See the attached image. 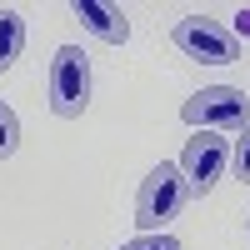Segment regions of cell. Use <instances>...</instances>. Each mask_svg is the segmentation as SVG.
I'll return each instance as SVG.
<instances>
[{
	"mask_svg": "<svg viewBox=\"0 0 250 250\" xmlns=\"http://www.w3.org/2000/svg\"><path fill=\"white\" fill-rule=\"evenodd\" d=\"M185 200H190V185H185L180 165L160 160L155 170L140 180V190H135V220L145 225V235H160V225L175 220Z\"/></svg>",
	"mask_w": 250,
	"mask_h": 250,
	"instance_id": "1",
	"label": "cell"
},
{
	"mask_svg": "<svg viewBox=\"0 0 250 250\" xmlns=\"http://www.w3.org/2000/svg\"><path fill=\"white\" fill-rule=\"evenodd\" d=\"M180 120L190 125V130H245V120H250V100L235 90V85H205L195 90L190 100L180 105Z\"/></svg>",
	"mask_w": 250,
	"mask_h": 250,
	"instance_id": "2",
	"label": "cell"
},
{
	"mask_svg": "<svg viewBox=\"0 0 250 250\" xmlns=\"http://www.w3.org/2000/svg\"><path fill=\"white\" fill-rule=\"evenodd\" d=\"M90 105V55L80 45H60L50 65V110L60 120H80Z\"/></svg>",
	"mask_w": 250,
	"mask_h": 250,
	"instance_id": "3",
	"label": "cell"
},
{
	"mask_svg": "<svg viewBox=\"0 0 250 250\" xmlns=\"http://www.w3.org/2000/svg\"><path fill=\"white\" fill-rule=\"evenodd\" d=\"M230 170V140L215 135V130H195L180 150V175L190 185V195H210L215 185Z\"/></svg>",
	"mask_w": 250,
	"mask_h": 250,
	"instance_id": "4",
	"label": "cell"
},
{
	"mask_svg": "<svg viewBox=\"0 0 250 250\" xmlns=\"http://www.w3.org/2000/svg\"><path fill=\"white\" fill-rule=\"evenodd\" d=\"M175 45L200 65H235L240 60V40L230 35V25H220L210 15H185L175 25Z\"/></svg>",
	"mask_w": 250,
	"mask_h": 250,
	"instance_id": "5",
	"label": "cell"
},
{
	"mask_svg": "<svg viewBox=\"0 0 250 250\" xmlns=\"http://www.w3.org/2000/svg\"><path fill=\"white\" fill-rule=\"evenodd\" d=\"M70 15L100 40V45H125V40H130V20H125L115 5H100V0H75Z\"/></svg>",
	"mask_w": 250,
	"mask_h": 250,
	"instance_id": "6",
	"label": "cell"
},
{
	"mask_svg": "<svg viewBox=\"0 0 250 250\" xmlns=\"http://www.w3.org/2000/svg\"><path fill=\"white\" fill-rule=\"evenodd\" d=\"M20 50H25V20H20V10L0 5V75L20 60Z\"/></svg>",
	"mask_w": 250,
	"mask_h": 250,
	"instance_id": "7",
	"label": "cell"
},
{
	"mask_svg": "<svg viewBox=\"0 0 250 250\" xmlns=\"http://www.w3.org/2000/svg\"><path fill=\"white\" fill-rule=\"evenodd\" d=\"M15 145H20V120H15V110L5 100H0V160H10Z\"/></svg>",
	"mask_w": 250,
	"mask_h": 250,
	"instance_id": "8",
	"label": "cell"
},
{
	"mask_svg": "<svg viewBox=\"0 0 250 250\" xmlns=\"http://www.w3.org/2000/svg\"><path fill=\"white\" fill-rule=\"evenodd\" d=\"M230 170H235V180H240V185H250V120H245L240 140L230 145Z\"/></svg>",
	"mask_w": 250,
	"mask_h": 250,
	"instance_id": "9",
	"label": "cell"
},
{
	"mask_svg": "<svg viewBox=\"0 0 250 250\" xmlns=\"http://www.w3.org/2000/svg\"><path fill=\"white\" fill-rule=\"evenodd\" d=\"M120 250H180L175 235H135V240H125Z\"/></svg>",
	"mask_w": 250,
	"mask_h": 250,
	"instance_id": "10",
	"label": "cell"
},
{
	"mask_svg": "<svg viewBox=\"0 0 250 250\" xmlns=\"http://www.w3.org/2000/svg\"><path fill=\"white\" fill-rule=\"evenodd\" d=\"M230 35H235V40H240V35H250V5L235 15V30H230Z\"/></svg>",
	"mask_w": 250,
	"mask_h": 250,
	"instance_id": "11",
	"label": "cell"
},
{
	"mask_svg": "<svg viewBox=\"0 0 250 250\" xmlns=\"http://www.w3.org/2000/svg\"><path fill=\"white\" fill-rule=\"evenodd\" d=\"M245 230H250V220H245Z\"/></svg>",
	"mask_w": 250,
	"mask_h": 250,
	"instance_id": "12",
	"label": "cell"
}]
</instances>
